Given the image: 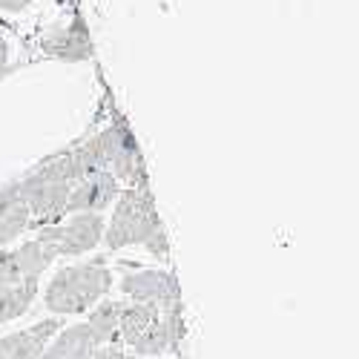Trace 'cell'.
Returning a JSON list of instances; mask_svg holds the SVG:
<instances>
[{
	"label": "cell",
	"mask_w": 359,
	"mask_h": 359,
	"mask_svg": "<svg viewBox=\"0 0 359 359\" xmlns=\"http://www.w3.org/2000/svg\"><path fill=\"white\" fill-rule=\"evenodd\" d=\"M124 302L118 299H101L95 308L86 311V327L93 334L95 345H115V331H118V316H121Z\"/></svg>",
	"instance_id": "obj_13"
},
{
	"label": "cell",
	"mask_w": 359,
	"mask_h": 359,
	"mask_svg": "<svg viewBox=\"0 0 359 359\" xmlns=\"http://www.w3.org/2000/svg\"><path fill=\"white\" fill-rule=\"evenodd\" d=\"M127 359H138V356H127Z\"/></svg>",
	"instance_id": "obj_21"
},
{
	"label": "cell",
	"mask_w": 359,
	"mask_h": 359,
	"mask_svg": "<svg viewBox=\"0 0 359 359\" xmlns=\"http://www.w3.org/2000/svg\"><path fill=\"white\" fill-rule=\"evenodd\" d=\"M0 359H4V353H0Z\"/></svg>",
	"instance_id": "obj_22"
},
{
	"label": "cell",
	"mask_w": 359,
	"mask_h": 359,
	"mask_svg": "<svg viewBox=\"0 0 359 359\" xmlns=\"http://www.w3.org/2000/svg\"><path fill=\"white\" fill-rule=\"evenodd\" d=\"M38 290H41V282H35V279H26V282H18L12 287L0 290V325L23 316L38 299Z\"/></svg>",
	"instance_id": "obj_14"
},
{
	"label": "cell",
	"mask_w": 359,
	"mask_h": 359,
	"mask_svg": "<svg viewBox=\"0 0 359 359\" xmlns=\"http://www.w3.org/2000/svg\"><path fill=\"white\" fill-rule=\"evenodd\" d=\"M35 0H0V12H9V15H18L23 9H29Z\"/></svg>",
	"instance_id": "obj_19"
},
{
	"label": "cell",
	"mask_w": 359,
	"mask_h": 359,
	"mask_svg": "<svg viewBox=\"0 0 359 359\" xmlns=\"http://www.w3.org/2000/svg\"><path fill=\"white\" fill-rule=\"evenodd\" d=\"M26 230H32V219H29L26 201L18 196V198L9 204V210L0 216V248H9L12 242H18V238H20Z\"/></svg>",
	"instance_id": "obj_15"
},
{
	"label": "cell",
	"mask_w": 359,
	"mask_h": 359,
	"mask_svg": "<svg viewBox=\"0 0 359 359\" xmlns=\"http://www.w3.org/2000/svg\"><path fill=\"white\" fill-rule=\"evenodd\" d=\"M12 253H15V262H18V271H20L23 282L26 279L41 282V276L49 271V267L55 264V259H57V248L52 242H46V238H41V236L18 245Z\"/></svg>",
	"instance_id": "obj_11"
},
{
	"label": "cell",
	"mask_w": 359,
	"mask_h": 359,
	"mask_svg": "<svg viewBox=\"0 0 359 359\" xmlns=\"http://www.w3.org/2000/svg\"><path fill=\"white\" fill-rule=\"evenodd\" d=\"M18 190L20 198L29 207V219L32 227H46V224H57L61 219H67V198L72 184H61V182H46V178L26 172L23 178H18Z\"/></svg>",
	"instance_id": "obj_5"
},
{
	"label": "cell",
	"mask_w": 359,
	"mask_h": 359,
	"mask_svg": "<svg viewBox=\"0 0 359 359\" xmlns=\"http://www.w3.org/2000/svg\"><path fill=\"white\" fill-rule=\"evenodd\" d=\"M112 290V273L101 259L61 267L43 290V308L52 316H81Z\"/></svg>",
	"instance_id": "obj_1"
},
{
	"label": "cell",
	"mask_w": 359,
	"mask_h": 359,
	"mask_svg": "<svg viewBox=\"0 0 359 359\" xmlns=\"http://www.w3.org/2000/svg\"><path fill=\"white\" fill-rule=\"evenodd\" d=\"M89 359H127V353L121 345H98Z\"/></svg>",
	"instance_id": "obj_17"
},
{
	"label": "cell",
	"mask_w": 359,
	"mask_h": 359,
	"mask_svg": "<svg viewBox=\"0 0 359 359\" xmlns=\"http://www.w3.org/2000/svg\"><path fill=\"white\" fill-rule=\"evenodd\" d=\"M118 193H121V184H118V178L109 170L89 175L69 190L67 216H72V213H107L115 204Z\"/></svg>",
	"instance_id": "obj_7"
},
{
	"label": "cell",
	"mask_w": 359,
	"mask_h": 359,
	"mask_svg": "<svg viewBox=\"0 0 359 359\" xmlns=\"http://www.w3.org/2000/svg\"><path fill=\"white\" fill-rule=\"evenodd\" d=\"M95 339L89 334V327L83 322H75L69 327H61L52 342L43 348L41 359H89L95 351Z\"/></svg>",
	"instance_id": "obj_9"
},
{
	"label": "cell",
	"mask_w": 359,
	"mask_h": 359,
	"mask_svg": "<svg viewBox=\"0 0 359 359\" xmlns=\"http://www.w3.org/2000/svg\"><path fill=\"white\" fill-rule=\"evenodd\" d=\"M158 230H164L161 216L156 210V198L147 187H121L112 213L104 227V245L107 250H124V248H144Z\"/></svg>",
	"instance_id": "obj_2"
},
{
	"label": "cell",
	"mask_w": 359,
	"mask_h": 359,
	"mask_svg": "<svg viewBox=\"0 0 359 359\" xmlns=\"http://www.w3.org/2000/svg\"><path fill=\"white\" fill-rule=\"evenodd\" d=\"M144 250L149 253V256H156V259H170V242H167V230H158L149 242L144 245Z\"/></svg>",
	"instance_id": "obj_16"
},
{
	"label": "cell",
	"mask_w": 359,
	"mask_h": 359,
	"mask_svg": "<svg viewBox=\"0 0 359 359\" xmlns=\"http://www.w3.org/2000/svg\"><path fill=\"white\" fill-rule=\"evenodd\" d=\"M118 287H121V293L127 296V302L156 305L158 311L182 305V287H178L175 273L158 271V267H147V271L127 273Z\"/></svg>",
	"instance_id": "obj_6"
},
{
	"label": "cell",
	"mask_w": 359,
	"mask_h": 359,
	"mask_svg": "<svg viewBox=\"0 0 359 359\" xmlns=\"http://www.w3.org/2000/svg\"><path fill=\"white\" fill-rule=\"evenodd\" d=\"M18 196H20V190H18V182H9V184H4V187H0V216H4V213L9 210V204H12Z\"/></svg>",
	"instance_id": "obj_18"
},
{
	"label": "cell",
	"mask_w": 359,
	"mask_h": 359,
	"mask_svg": "<svg viewBox=\"0 0 359 359\" xmlns=\"http://www.w3.org/2000/svg\"><path fill=\"white\" fill-rule=\"evenodd\" d=\"M64 327L61 319H41L23 331L0 337V353L4 359H41L43 348L52 342V337Z\"/></svg>",
	"instance_id": "obj_8"
},
{
	"label": "cell",
	"mask_w": 359,
	"mask_h": 359,
	"mask_svg": "<svg viewBox=\"0 0 359 359\" xmlns=\"http://www.w3.org/2000/svg\"><path fill=\"white\" fill-rule=\"evenodd\" d=\"M104 156H107V170L118 178V184L127 187H147V167H144V156L138 149V141L130 130V124L124 118H115L109 127H104L98 133Z\"/></svg>",
	"instance_id": "obj_3"
},
{
	"label": "cell",
	"mask_w": 359,
	"mask_h": 359,
	"mask_svg": "<svg viewBox=\"0 0 359 359\" xmlns=\"http://www.w3.org/2000/svg\"><path fill=\"white\" fill-rule=\"evenodd\" d=\"M161 316L156 305L144 302H124L121 316H118V331H115V345H133L149 325Z\"/></svg>",
	"instance_id": "obj_12"
},
{
	"label": "cell",
	"mask_w": 359,
	"mask_h": 359,
	"mask_svg": "<svg viewBox=\"0 0 359 359\" xmlns=\"http://www.w3.org/2000/svg\"><path fill=\"white\" fill-rule=\"evenodd\" d=\"M43 49L46 55L57 57V61H67V64H78V61H86L93 55V43H89V32L81 20H72L67 29L55 32L43 41Z\"/></svg>",
	"instance_id": "obj_10"
},
{
	"label": "cell",
	"mask_w": 359,
	"mask_h": 359,
	"mask_svg": "<svg viewBox=\"0 0 359 359\" xmlns=\"http://www.w3.org/2000/svg\"><path fill=\"white\" fill-rule=\"evenodd\" d=\"M104 227H107L104 213H72V216L61 219L57 224L41 227L38 236L57 248V259L61 256L75 259V256L93 253L104 242Z\"/></svg>",
	"instance_id": "obj_4"
},
{
	"label": "cell",
	"mask_w": 359,
	"mask_h": 359,
	"mask_svg": "<svg viewBox=\"0 0 359 359\" xmlns=\"http://www.w3.org/2000/svg\"><path fill=\"white\" fill-rule=\"evenodd\" d=\"M9 61H12V46L6 43V38H0V72H12L15 69Z\"/></svg>",
	"instance_id": "obj_20"
}]
</instances>
